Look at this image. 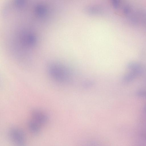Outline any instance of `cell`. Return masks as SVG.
Listing matches in <instances>:
<instances>
[{"label": "cell", "mask_w": 146, "mask_h": 146, "mask_svg": "<svg viewBox=\"0 0 146 146\" xmlns=\"http://www.w3.org/2000/svg\"><path fill=\"white\" fill-rule=\"evenodd\" d=\"M47 70L50 78L53 81L58 83H65L70 78V72L68 68L56 60H51L48 62Z\"/></svg>", "instance_id": "6da1fadb"}, {"label": "cell", "mask_w": 146, "mask_h": 146, "mask_svg": "<svg viewBox=\"0 0 146 146\" xmlns=\"http://www.w3.org/2000/svg\"><path fill=\"white\" fill-rule=\"evenodd\" d=\"M9 138L15 146H25L26 137L24 131L17 127L10 128L8 132Z\"/></svg>", "instance_id": "7a4b0ae2"}, {"label": "cell", "mask_w": 146, "mask_h": 146, "mask_svg": "<svg viewBox=\"0 0 146 146\" xmlns=\"http://www.w3.org/2000/svg\"><path fill=\"white\" fill-rule=\"evenodd\" d=\"M31 115V120L40 125L45 124L49 119L48 115L45 112L38 109H35L32 110Z\"/></svg>", "instance_id": "3957f363"}, {"label": "cell", "mask_w": 146, "mask_h": 146, "mask_svg": "<svg viewBox=\"0 0 146 146\" xmlns=\"http://www.w3.org/2000/svg\"><path fill=\"white\" fill-rule=\"evenodd\" d=\"M28 126L30 131L35 135L38 134L40 132V125L31 119L28 121Z\"/></svg>", "instance_id": "277c9868"}, {"label": "cell", "mask_w": 146, "mask_h": 146, "mask_svg": "<svg viewBox=\"0 0 146 146\" xmlns=\"http://www.w3.org/2000/svg\"><path fill=\"white\" fill-rule=\"evenodd\" d=\"M127 67L131 71L134 72L138 74H141L143 71V66L138 63L132 62L129 63L127 65Z\"/></svg>", "instance_id": "5b68a950"}, {"label": "cell", "mask_w": 146, "mask_h": 146, "mask_svg": "<svg viewBox=\"0 0 146 146\" xmlns=\"http://www.w3.org/2000/svg\"><path fill=\"white\" fill-rule=\"evenodd\" d=\"M138 75L136 73L131 72L126 74L123 78V80L126 82H129L133 80Z\"/></svg>", "instance_id": "8992f818"}, {"label": "cell", "mask_w": 146, "mask_h": 146, "mask_svg": "<svg viewBox=\"0 0 146 146\" xmlns=\"http://www.w3.org/2000/svg\"><path fill=\"white\" fill-rule=\"evenodd\" d=\"M137 95L139 96L146 97V91L141 90L138 92Z\"/></svg>", "instance_id": "52a82bcc"}, {"label": "cell", "mask_w": 146, "mask_h": 146, "mask_svg": "<svg viewBox=\"0 0 146 146\" xmlns=\"http://www.w3.org/2000/svg\"><path fill=\"white\" fill-rule=\"evenodd\" d=\"M145 111H146V106L145 107Z\"/></svg>", "instance_id": "ba28073f"}]
</instances>
